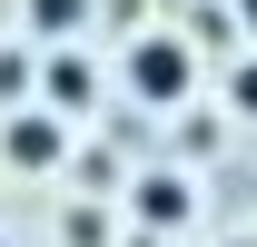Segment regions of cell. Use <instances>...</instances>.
I'll return each mask as SVG.
<instances>
[{"label":"cell","mask_w":257,"mask_h":247,"mask_svg":"<svg viewBox=\"0 0 257 247\" xmlns=\"http://www.w3.org/2000/svg\"><path fill=\"white\" fill-rule=\"evenodd\" d=\"M128 89L149 99V109H178V99L198 89L188 40H178V30H139V40H128Z\"/></svg>","instance_id":"1"},{"label":"cell","mask_w":257,"mask_h":247,"mask_svg":"<svg viewBox=\"0 0 257 247\" xmlns=\"http://www.w3.org/2000/svg\"><path fill=\"white\" fill-rule=\"evenodd\" d=\"M60 149H69V129H60V109H10V119H0V158H10V168H60Z\"/></svg>","instance_id":"2"},{"label":"cell","mask_w":257,"mask_h":247,"mask_svg":"<svg viewBox=\"0 0 257 247\" xmlns=\"http://www.w3.org/2000/svg\"><path fill=\"white\" fill-rule=\"evenodd\" d=\"M188 217H198V188L178 178V168H149V178H139V227H149V237L188 227Z\"/></svg>","instance_id":"3"},{"label":"cell","mask_w":257,"mask_h":247,"mask_svg":"<svg viewBox=\"0 0 257 247\" xmlns=\"http://www.w3.org/2000/svg\"><path fill=\"white\" fill-rule=\"evenodd\" d=\"M40 89H50V109H60V119H69V109H89V99H99V69L79 60V50H60V60L40 69Z\"/></svg>","instance_id":"4"},{"label":"cell","mask_w":257,"mask_h":247,"mask_svg":"<svg viewBox=\"0 0 257 247\" xmlns=\"http://www.w3.org/2000/svg\"><path fill=\"white\" fill-rule=\"evenodd\" d=\"M79 20H89V0H30V30L40 40H79Z\"/></svg>","instance_id":"5"},{"label":"cell","mask_w":257,"mask_h":247,"mask_svg":"<svg viewBox=\"0 0 257 247\" xmlns=\"http://www.w3.org/2000/svg\"><path fill=\"white\" fill-rule=\"evenodd\" d=\"M30 79H40L30 50H0V99H30Z\"/></svg>","instance_id":"6"},{"label":"cell","mask_w":257,"mask_h":247,"mask_svg":"<svg viewBox=\"0 0 257 247\" xmlns=\"http://www.w3.org/2000/svg\"><path fill=\"white\" fill-rule=\"evenodd\" d=\"M227 109H237V119H257V60H237V79H227Z\"/></svg>","instance_id":"7"},{"label":"cell","mask_w":257,"mask_h":247,"mask_svg":"<svg viewBox=\"0 0 257 247\" xmlns=\"http://www.w3.org/2000/svg\"><path fill=\"white\" fill-rule=\"evenodd\" d=\"M237 20H247V30H257V0H237Z\"/></svg>","instance_id":"8"},{"label":"cell","mask_w":257,"mask_h":247,"mask_svg":"<svg viewBox=\"0 0 257 247\" xmlns=\"http://www.w3.org/2000/svg\"><path fill=\"white\" fill-rule=\"evenodd\" d=\"M227 247H257V237H227Z\"/></svg>","instance_id":"9"},{"label":"cell","mask_w":257,"mask_h":247,"mask_svg":"<svg viewBox=\"0 0 257 247\" xmlns=\"http://www.w3.org/2000/svg\"><path fill=\"white\" fill-rule=\"evenodd\" d=\"M0 247H10V237H0Z\"/></svg>","instance_id":"10"}]
</instances>
